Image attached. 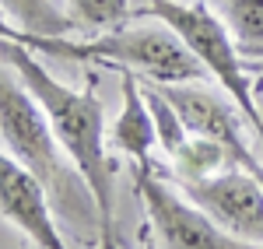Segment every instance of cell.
Listing matches in <instances>:
<instances>
[{
  "label": "cell",
  "mask_w": 263,
  "mask_h": 249,
  "mask_svg": "<svg viewBox=\"0 0 263 249\" xmlns=\"http://www.w3.org/2000/svg\"><path fill=\"white\" fill-rule=\"evenodd\" d=\"M144 102H147V109H151L155 133H158V144H162V151L172 158V155H176V151H179V147L190 141V130H186V123H182L179 109L168 102V99H165L155 84H144Z\"/></svg>",
  "instance_id": "obj_12"
},
{
  "label": "cell",
  "mask_w": 263,
  "mask_h": 249,
  "mask_svg": "<svg viewBox=\"0 0 263 249\" xmlns=\"http://www.w3.org/2000/svg\"><path fill=\"white\" fill-rule=\"evenodd\" d=\"M0 214L11 225H18L39 249H67L46 186L4 147H0Z\"/></svg>",
  "instance_id": "obj_8"
},
{
  "label": "cell",
  "mask_w": 263,
  "mask_h": 249,
  "mask_svg": "<svg viewBox=\"0 0 263 249\" xmlns=\"http://www.w3.org/2000/svg\"><path fill=\"white\" fill-rule=\"evenodd\" d=\"M0 137L4 147L46 186L49 204L63 225L81 239L95 235L102 242V218L91 186L60 147L39 99L25 88L21 78H14V70L4 60H0Z\"/></svg>",
  "instance_id": "obj_2"
},
{
  "label": "cell",
  "mask_w": 263,
  "mask_h": 249,
  "mask_svg": "<svg viewBox=\"0 0 263 249\" xmlns=\"http://www.w3.org/2000/svg\"><path fill=\"white\" fill-rule=\"evenodd\" d=\"M134 189L147 210V225L158 249H256L253 242H242L232 232H224L182 189L158 179L155 165L134 168Z\"/></svg>",
  "instance_id": "obj_5"
},
{
  "label": "cell",
  "mask_w": 263,
  "mask_h": 249,
  "mask_svg": "<svg viewBox=\"0 0 263 249\" xmlns=\"http://www.w3.org/2000/svg\"><path fill=\"white\" fill-rule=\"evenodd\" d=\"M144 242H147V249H155V239L151 235H144Z\"/></svg>",
  "instance_id": "obj_16"
},
{
  "label": "cell",
  "mask_w": 263,
  "mask_h": 249,
  "mask_svg": "<svg viewBox=\"0 0 263 249\" xmlns=\"http://www.w3.org/2000/svg\"><path fill=\"white\" fill-rule=\"evenodd\" d=\"M0 11L18 21L21 32L32 35H67L78 32V21L60 11L53 0H0Z\"/></svg>",
  "instance_id": "obj_10"
},
{
  "label": "cell",
  "mask_w": 263,
  "mask_h": 249,
  "mask_svg": "<svg viewBox=\"0 0 263 249\" xmlns=\"http://www.w3.org/2000/svg\"><path fill=\"white\" fill-rule=\"evenodd\" d=\"M0 60L39 99L42 112L53 123L60 147L70 155V162L78 165L84 183L91 186V197L99 204V218H102V249H120L116 246V193H112L116 165L109 162V151H105V144H109L105 109H102L95 88L91 84L88 88H67L32 56L28 46L11 39H0Z\"/></svg>",
  "instance_id": "obj_1"
},
{
  "label": "cell",
  "mask_w": 263,
  "mask_h": 249,
  "mask_svg": "<svg viewBox=\"0 0 263 249\" xmlns=\"http://www.w3.org/2000/svg\"><path fill=\"white\" fill-rule=\"evenodd\" d=\"M11 42L28 46L32 53L46 56H67L81 63H105V67H126L141 78H151L158 84H186L203 81V63L186 49V42L168 28V25H147V28H112L99 39L70 42L67 35H32V32H14Z\"/></svg>",
  "instance_id": "obj_3"
},
{
  "label": "cell",
  "mask_w": 263,
  "mask_h": 249,
  "mask_svg": "<svg viewBox=\"0 0 263 249\" xmlns=\"http://www.w3.org/2000/svg\"><path fill=\"white\" fill-rule=\"evenodd\" d=\"M123 84V109L116 116V123L109 126V144L130 155L137 165H151V147L158 144V133H155V120H151V109L144 102V88L137 84V74L116 67Z\"/></svg>",
  "instance_id": "obj_9"
},
{
  "label": "cell",
  "mask_w": 263,
  "mask_h": 249,
  "mask_svg": "<svg viewBox=\"0 0 263 249\" xmlns=\"http://www.w3.org/2000/svg\"><path fill=\"white\" fill-rule=\"evenodd\" d=\"M130 18H144V21H162L168 25L186 49L203 63V70L228 91V99L239 105L249 126L256 130L263 147V120H260V102L253 95V81L242 67V53H239V42H232L235 35L224 28L221 21L207 11V4H179V0H147L141 4Z\"/></svg>",
  "instance_id": "obj_4"
},
{
  "label": "cell",
  "mask_w": 263,
  "mask_h": 249,
  "mask_svg": "<svg viewBox=\"0 0 263 249\" xmlns=\"http://www.w3.org/2000/svg\"><path fill=\"white\" fill-rule=\"evenodd\" d=\"M70 4V18L84 28H120L130 18V0H67Z\"/></svg>",
  "instance_id": "obj_13"
},
{
  "label": "cell",
  "mask_w": 263,
  "mask_h": 249,
  "mask_svg": "<svg viewBox=\"0 0 263 249\" xmlns=\"http://www.w3.org/2000/svg\"><path fill=\"white\" fill-rule=\"evenodd\" d=\"M224 14L239 46L263 42V0H224Z\"/></svg>",
  "instance_id": "obj_14"
},
{
  "label": "cell",
  "mask_w": 263,
  "mask_h": 249,
  "mask_svg": "<svg viewBox=\"0 0 263 249\" xmlns=\"http://www.w3.org/2000/svg\"><path fill=\"white\" fill-rule=\"evenodd\" d=\"M179 189L207 210L224 232L242 242H263V186L246 168H228L207 179H176Z\"/></svg>",
  "instance_id": "obj_6"
},
{
  "label": "cell",
  "mask_w": 263,
  "mask_h": 249,
  "mask_svg": "<svg viewBox=\"0 0 263 249\" xmlns=\"http://www.w3.org/2000/svg\"><path fill=\"white\" fill-rule=\"evenodd\" d=\"M260 120H263V99H260Z\"/></svg>",
  "instance_id": "obj_17"
},
{
  "label": "cell",
  "mask_w": 263,
  "mask_h": 249,
  "mask_svg": "<svg viewBox=\"0 0 263 249\" xmlns=\"http://www.w3.org/2000/svg\"><path fill=\"white\" fill-rule=\"evenodd\" d=\"M172 165H176V179H207V176H218L214 168H235L228 147L197 133H190V141L172 155Z\"/></svg>",
  "instance_id": "obj_11"
},
{
  "label": "cell",
  "mask_w": 263,
  "mask_h": 249,
  "mask_svg": "<svg viewBox=\"0 0 263 249\" xmlns=\"http://www.w3.org/2000/svg\"><path fill=\"white\" fill-rule=\"evenodd\" d=\"M239 53L242 56H263V42H256V46H239Z\"/></svg>",
  "instance_id": "obj_15"
},
{
  "label": "cell",
  "mask_w": 263,
  "mask_h": 249,
  "mask_svg": "<svg viewBox=\"0 0 263 249\" xmlns=\"http://www.w3.org/2000/svg\"><path fill=\"white\" fill-rule=\"evenodd\" d=\"M155 88L179 109V116H182V123H186L190 133L211 137V141L224 144L228 155H232V165L246 168L249 176L263 179V165H260V158H256V151H253L249 141L242 137L235 112H232L218 95H211L207 88H193V84H155Z\"/></svg>",
  "instance_id": "obj_7"
}]
</instances>
